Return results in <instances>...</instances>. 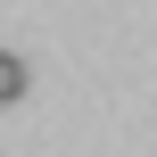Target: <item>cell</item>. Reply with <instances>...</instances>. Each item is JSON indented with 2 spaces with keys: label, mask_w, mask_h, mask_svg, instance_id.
Instances as JSON below:
<instances>
[{
  "label": "cell",
  "mask_w": 157,
  "mask_h": 157,
  "mask_svg": "<svg viewBox=\"0 0 157 157\" xmlns=\"http://www.w3.org/2000/svg\"><path fill=\"white\" fill-rule=\"evenodd\" d=\"M8 99H25V58H17V50H0V108H8Z\"/></svg>",
  "instance_id": "obj_1"
}]
</instances>
